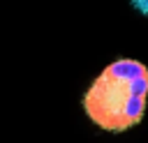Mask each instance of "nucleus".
Masks as SVG:
<instances>
[{
  "mask_svg": "<svg viewBox=\"0 0 148 143\" xmlns=\"http://www.w3.org/2000/svg\"><path fill=\"white\" fill-rule=\"evenodd\" d=\"M81 108L106 134L139 127L148 111V65L136 58L111 60L83 90Z\"/></svg>",
  "mask_w": 148,
  "mask_h": 143,
  "instance_id": "f257e3e1",
  "label": "nucleus"
},
{
  "mask_svg": "<svg viewBox=\"0 0 148 143\" xmlns=\"http://www.w3.org/2000/svg\"><path fill=\"white\" fill-rule=\"evenodd\" d=\"M127 5H130L136 14H141L143 18H148V0H127Z\"/></svg>",
  "mask_w": 148,
  "mask_h": 143,
  "instance_id": "f03ea898",
  "label": "nucleus"
}]
</instances>
